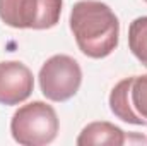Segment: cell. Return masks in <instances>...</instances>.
<instances>
[{
    "label": "cell",
    "mask_w": 147,
    "mask_h": 146,
    "mask_svg": "<svg viewBox=\"0 0 147 146\" xmlns=\"http://www.w3.org/2000/svg\"><path fill=\"white\" fill-rule=\"evenodd\" d=\"M70 29L79 50L89 59H105L118 46V17L99 0H80L74 5Z\"/></svg>",
    "instance_id": "cell-1"
},
{
    "label": "cell",
    "mask_w": 147,
    "mask_h": 146,
    "mask_svg": "<svg viewBox=\"0 0 147 146\" xmlns=\"http://www.w3.org/2000/svg\"><path fill=\"white\" fill-rule=\"evenodd\" d=\"M58 117L51 105L45 102H31L19 107L12 115V138L24 146H45L55 141L58 134Z\"/></svg>",
    "instance_id": "cell-2"
},
{
    "label": "cell",
    "mask_w": 147,
    "mask_h": 146,
    "mask_svg": "<svg viewBox=\"0 0 147 146\" xmlns=\"http://www.w3.org/2000/svg\"><path fill=\"white\" fill-rule=\"evenodd\" d=\"M63 0H0V19L16 29H50L58 24Z\"/></svg>",
    "instance_id": "cell-3"
},
{
    "label": "cell",
    "mask_w": 147,
    "mask_h": 146,
    "mask_svg": "<svg viewBox=\"0 0 147 146\" xmlns=\"http://www.w3.org/2000/svg\"><path fill=\"white\" fill-rule=\"evenodd\" d=\"M41 93L51 102H67L79 91L82 83V69L70 55H53L38 74Z\"/></svg>",
    "instance_id": "cell-4"
},
{
    "label": "cell",
    "mask_w": 147,
    "mask_h": 146,
    "mask_svg": "<svg viewBox=\"0 0 147 146\" xmlns=\"http://www.w3.org/2000/svg\"><path fill=\"white\" fill-rule=\"evenodd\" d=\"M110 108L120 120L132 126L147 124V74L120 81L110 93Z\"/></svg>",
    "instance_id": "cell-5"
},
{
    "label": "cell",
    "mask_w": 147,
    "mask_h": 146,
    "mask_svg": "<svg viewBox=\"0 0 147 146\" xmlns=\"http://www.w3.org/2000/svg\"><path fill=\"white\" fill-rule=\"evenodd\" d=\"M34 88L29 67L17 60L0 62V103L12 107L26 102Z\"/></svg>",
    "instance_id": "cell-6"
},
{
    "label": "cell",
    "mask_w": 147,
    "mask_h": 146,
    "mask_svg": "<svg viewBox=\"0 0 147 146\" xmlns=\"http://www.w3.org/2000/svg\"><path fill=\"white\" fill-rule=\"evenodd\" d=\"M125 143V132L111 124V122H91L87 124L79 138L77 145L79 146H89V145H111V146H121Z\"/></svg>",
    "instance_id": "cell-7"
},
{
    "label": "cell",
    "mask_w": 147,
    "mask_h": 146,
    "mask_svg": "<svg viewBox=\"0 0 147 146\" xmlns=\"http://www.w3.org/2000/svg\"><path fill=\"white\" fill-rule=\"evenodd\" d=\"M128 48L134 57L147 67V16L137 17L128 28Z\"/></svg>",
    "instance_id": "cell-8"
},
{
    "label": "cell",
    "mask_w": 147,
    "mask_h": 146,
    "mask_svg": "<svg viewBox=\"0 0 147 146\" xmlns=\"http://www.w3.org/2000/svg\"><path fill=\"white\" fill-rule=\"evenodd\" d=\"M144 2H146V3H147V0H144Z\"/></svg>",
    "instance_id": "cell-9"
}]
</instances>
